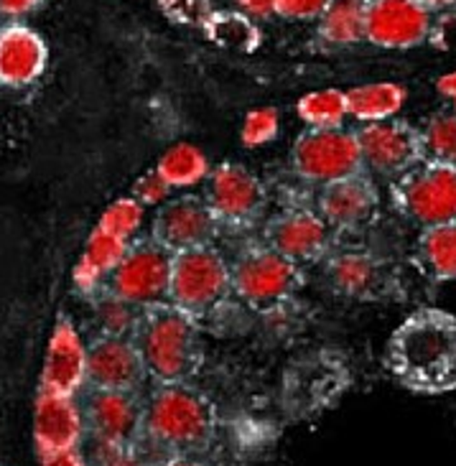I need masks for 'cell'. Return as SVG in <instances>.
Here are the masks:
<instances>
[{
	"label": "cell",
	"instance_id": "cell-3",
	"mask_svg": "<svg viewBox=\"0 0 456 466\" xmlns=\"http://www.w3.org/2000/svg\"><path fill=\"white\" fill-rule=\"evenodd\" d=\"M146 375L158 385L187 382L199 365V331L194 319L168 301L140 309L133 331Z\"/></svg>",
	"mask_w": 456,
	"mask_h": 466
},
{
	"label": "cell",
	"instance_id": "cell-7",
	"mask_svg": "<svg viewBox=\"0 0 456 466\" xmlns=\"http://www.w3.org/2000/svg\"><path fill=\"white\" fill-rule=\"evenodd\" d=\"M235 296L250 309H273L299 289V265L286 260L273 248H255L242 252L229 268Z\"/></svg>",
	"mask_w": 456,
	"mask_h": 466
},
{
	"label": "cell",
	"instance_id": "cell-9",
	"mask_svg": "<svg viewBox=\"0 0 456 466\" xmlns=\"http://www.w3.org/2000/svg\"><path fill=\"white\" fill-rule=\"evenodd\" d=\"M362 168L380 177L398 178L413 166H419L423 158V143L421 130L403 123V120H380V123H365L355 133Z\"/></svg>",
	"mask_w": 456,
	"mask_h": 466
},
{
	"label": "cell",
	"instance_id": "cell-31",
	"mask_svg": "<svg viewBox=\"0 0 456 466\" xmlns=\"http://www.w3.org/2000/svg\"><path fill=\"white\" fill-rule=\"evenodd\" d=\"M279 133V113L273 107H258L250 110L242 120L240 138L248 148H258V146H266L270 140L276 138Z\"/></svg>",
	"mask_w": 456,
	"mask_h": 466
},
{
	"label": "cell",
	"instance_id": "cell-22",
	"mask_svg": "<svg viewBox=\"0 0 456 466\" xmlns=\"http://www.w3.org/2000/svg\"><path fill=\"white\" fill-rule=\"evenodd\" d=\"M344 97H347V115L362 123H380L400 113L406 102V89L393 82H375V85L347 89Z\"/></svg>",
	"mask_w": 456,
	"mask_h": 466
},
{
	"label": "cell",
	"instance_id": "cell-28",
	"mask_svg": "<svg viewBox=\"0 0 456 466\" xmlns=\"http://www.w3.org/2000/svg\"><path fill=\"white\" fill-rule=\"evenodd\" d=\"M423 158L433 164L456 166V113H436L421 130Z\"/></svg>",
	"mask_w": 456,
	"mask_h": 466
},
{
	"label": "cell",
	"instance_id": "cell-10",
	"mask_svg": "<svg viewBox=\"0 0 456 466\" xmlns=\"http://www.w3.org/2000/svg\"><path fill=\"white\" fill-rule=\"evenodd\" d=\"M431 24V11L419 0H368L365 41L378 49H416L429 41Z\"/></svg>",
	"mask_w": 456,
	"mask_h": 466
},
{
	"label": "cell",
	"instance_id": "cell-33",
	"mask_svg": "<svg viewBox=\"0 0 456 466\" xmlns=\"http://www.w3.org/2000/svg\"><path fill=\"white\" fill-rule=\"evenodd\" d=\"M158 5L174 24L181 25H202L215 11L209 0H158Z\"/></svg>",
	"mask_w": 456,
	"mask_h": 466
},
{
	"label": "cell",
	"instance_id": "cell-8",
	"mask_svg": "<svg viewBox=\"0 0 456 466\" xmlns=\"http://www.w3.org/2000/svg\"><path fill=\"white\" fill-rule=\"evenodd\" d=\"M168 278L171 252L164 250L156 239H140L130 242L126 258L110 273L107 289L127 303L146 309L168 301Z\"/></svg>",
	"mask_w": 456,
	"mask_h": 466
},
{
	"label": "cell",
	"instance_id": "cell-25",
	"mask_svg": "<svg viewBox=\"0 0 456 466\" xmlns=\"http://www.w3.org/2000/svg\"><path fill=\"white\" fill-rule=\"evenodd\" d=\"M156 171L171 189H189L209 177V161L202 148L191 143H177L158 158Z\"/></svg>",
	"mask_w": 456,
	"mask_h": 466
},
{
	"label": "cell",
	"instance_id": "cell-18",
	"mask_svg": "<svg viewBox=\"0 0 456 466\" xmlns=\"http://www.w3.org/2000/svg\"><path fill=\"white\" fill-rule=\"evenodd\" d=\"M329 225L309 209H291L276 217L268 228V248L283 255L291 263L317 260L329 250Z\"/></svg>",
	"mask_w": 456,
	"mask_h": 466
},
{
	"label": "cell",
	"instance_id": "cell-5",
	"mask_svg": "<svg viewBox=\"0 0 456 466\" xmlns=\"http://www.w3.org/2000/svg\"><path fill=\"white\" fill-rule=\"evenodd\" d=\"M393 204L398 212L421 228L456 219V166L421 161L395 178Z\"/></svg>",
	"mask_w": 456,
	"mask_h": 466
},
{
	"label": "cell",
	"instance_id": "cell-19",
	"mask_svg": "<svg viewBox=\"0 0 456 466\" xmlns=\"http://www.w3.org/2000/svg\"><path fill=\"white\" fill-rule=\"evenodd\" d=\"M46 62L49 49L36 31L21 24L0 28V85L28 87L44 75Z\"/></svg>",
	"mask_w": 456,
	"mask_h": 466
},
{
	"label": "cell",
	"instance_id": "cell-38",
	"mask_svg": "<svg viewBox=\"0 0 456 466\" xmlns=\"http://www.w3.org/2000/svg\"><path fill=\"white\" fill-rule=\"evenodd\" d=\"M38 5H41V0H0V15L21 18V15L36 11Z\"/></svg>",
	"mask_w": 456,
	"mask_h": 466
},
{
	"label": "cell",
	"instance_id": "cell-26",
	"mask_svg": "<svg viewBox=\"0 0 456 466\" xmlns=\"http://www.w3.org/2000/svg\"><path fill=\"white\" fill-rule=\"evenodd\" d=\"M296 110L311 130H334L342 127L347 117V97L342 89H319L304 95Z\"/></svg>",
	"mask_w": 456,
	"mask_h": 466
},
{
	"label": "cell",
	"instance_id": "cell-32",
	"mask_svg": "<svg viewBox=\"0 0 456 466\" xmlns=\"http://www.w3.org/2000/svg\"><path fill=\"white\" fill-rule=\"evenodd\" d=\"M89 466H151L133 443H95Z\"/></svg>",
	"mask_w": 456,
	"mask_h": 466
},
{
	"label": "cell",
	"instance_id": "cell-2",
	"mask_svg": "<svg viewBox=\"0 0 456 466\" xmlns=\"http://www.w3.org/2000/svg\"><path fill=\"white\" fill-rule=\"evenodd\" d=\"M215 436V410L202 392L187 382L158 385L143 403L136 449L156 466L166 459L204 451Z\"/></svg>",
	"mask_w": 456,
	"mask_h": 466
},
{
	"label": "cell",
	"instance_id": "cell-43",
	"mask_svg": "<svg viewBox=\"0 0 456 466\" xmlns=\"http://www.w3.org/2000/svg\"><path fill=\"white\" fill-rule=\"evenodd\" d=\"M451 102H454V113H456V97H454V100H451Z\"/></svg>",
	"mask_w": 456,
	"mask_h": 466
},
{
	"label": "cell",
	"instance_id": "cell-34",
	"mask_svg": "<svg viewBox=\"0 0 456 466\" xmlns=\"http://www.w3.org/2000/svg\"><path fill=\"white\" fill-rule=\"evenodd\" d=\"M168 197H171V187L166 184L156 168H153V171H146V174L136 181V187H133V199H136L140 207H158V204H166Z\"/></svg>",
	"mask_w": 456,
	"mask_h": 466
},
{
	"label": "cell",
	"instance_id": "cell-37",
	"mask_svg": "<svg viewBox=\"0 0 456 466\" xmlns=\"http://www.w3.org/2000/svg\"><path fill=\"white\" fill-rule=\"evenodd\" d=\"M235 3H238V11L250 15L253 21H258V18H270L276 13L273 0H235Z\"/></svg>",
	"mask_w": 456,
	"mask_h": 466
},
{
	"label": "cell",
	"instance_id": "cell-29",
	"mask_svg": "<svg viewBox=\"0 0 456 466\" xmlns=\"http://www.w3.org/2000/svg\"><path fill=\"white\" fill-rule=\"evenodd\" d=\"M127 248H130V242L115 238L110 232H102L100 228H95L92 229V235H89L87 245H85V252H82L79 260L85 265H89L95 273H100V276L107 280L110 273L120 265V260L126 258Z\"/></svg>",
	"mask_w": 456,
	"mask_h": 466
},
{
	"label": "cell",
	"instance_id": "cell-11",
	"mask_svg": "<svg viewBox=\"0 0 456 466\" xmlns=\"http://www.w3.org/2000/svg\"><path fill=\"white\" fill-rule=\"evenodd\" d=\"M207 204L219 228H248L266 207V189L240 164H222L209 171Z\"/></svg>",
	"mask_w": 456,
	"mask_h": 466
},
{
	"label": "cell",
	"instance_id": "cell-20",
	"mask_svg": "<svg viewBox=\"0 0 456 466\" xmlns=\"http://www.w3.org/2000/svg\"><path fill=\"white\" fill-rule=\"evenodd\" d=\"M327 280L339 296L368 301L388 290L390 276L380 258L365 250H342L329 255Z\"/></svg>",
	"mask_w": 456,
	"mask_h": 466
},
{
	"label": "cell",
	"instance_id": "cell-41",
	"mask_svg": "<svg viewBox=\"0 0 456 466\" xmlns=\"http://www.w3.org/2000/svg\"><path fill=\"white\" fill-rule=\"evenodd\" d=\"M421 5H426L429 11H446V8H454L456 0H419Z\"/></svg>",
	"mask_w": 456,
	"mask_h": 466
},
{
	"label": "cell",
	"instance_id": "cell-16",
	"mask_svg": "<svg viewBox=\"0 0 456 466\" xmlns=\"http://www.w3.org/2000/svg\"><path fill=\"white\" fill-rule=\"evenodd\" d=\"M87 385V347L72 321L62 319L51 331L41 370V390L75 398Z\"/></svg>",
	"mask_w": 456,
	"mask_h": 466
},
{
	"label": "cell",
	"instance_id": "cell-36",
	"mask_svg": "<svg viewBox=\"0 0 456 466\" xmlns=\"http://www.w3.org/2000/svg\"><path fill=\"white\" fill-rule=\"evenodd\" d=\"M429 44L439 51H456V5L446 8L431 24Z\"/></svg>",
	"mask_w": 456,
	"mask_h": 466
},
{
	"label": "cell",
	"instance_id": "cell-15",
	"mask_svg": "<svg viewBox=\"0 0 456 466\" xmlns=\"http://www.w3.org/2000/svg\"><path fill=\"white\" fill-rule=\"evenodd\" d=\"M82 413L95 443H136L138 439L143 403L136 392L92 390Z\"/></svg>",
	"mask_w": 456,
	"mask_h": 466
},
{
	"label": "cell",
	"instance_id": "cell-17",
	"mask_svg": "<svg viewBox=\"0 0 456 466\" xmlns=\"http://www.w3.org/2000/svg\"><path fill=\"white\" fill-rule=\"evenodd\" d=\"M378 189L372 178L360 171L355 177L331 181L319 194V217L329 229H360L378 212Z\"/></svg>",
	"mask_w": 456,
	"mask_h": 466
},
{
	"label": "cell",
	"instance_id": "cell-39",
	"mask_svg": "<svg viewBox=\"0 0 456 466\" xmlns=\"http://www.w3.org/2000/svg\"><path fill=\"white\" fill-rule=\"evenodd\" d=\"M41 466H89L76 449L72 451H56V454L41 456Z\"/></svg>",
	"mask_w": 456,
	"mask_h": 466
},
{
	"label": "cell",
	"instance_id": "cell-30",
	"mask_svg": "<svg viewBox=\"0 0 456 466\" xmlns=\"http://www.w3.org/2000/svg\"><path fill=\"white\" fill-rule=\"evenodd\" d=\"M143 215H146V207H140L133 197H123V199H115L105 212H102L100 222H97V228L102 232H110L115 238L130 239L136 238V232L143 225Z\"/></svg>",
	"mask_w": 456,
	"mask_h": 466
},
{
	"label": "cell",
	"instance_id": "cell-21",
	"mask_svg": "<svg viewBox=\"0 0 456 466\" xmlns=\"http://www.w3.org/2000/svg\"><path fill=\"white\" fill-rule=\"evenodd\" d=\"M368 0H329L319 15V38L329 46H355L365 41Z\"/></svg>",
	"mask_w": 456,
	"mask_h": 466
},
{
	"label": "cell",
	"instance_id": "cell-35",
	"mask_svg": "<svg viewBox=\"0 0 456 466\" xmlns=\"http://www.w3.org/2000/svg\"><path fill=\"white\" fill-rule=\"evenodd\" d=\"M273 5L276 15L291 21H314L329 5V0H273Z\"/></svg>",
	"mask_w": 456,
	"mask_h": 466
},
{
	"label": "cell",
	"instance_id": "cell-1",
	"mask_svg": "<svg viewBox=\"0 0 456 466\" xmlns=\"http://www.w3.org/2000/svg\"><path fill=\"white\" fill-rule=\"evenodd\" d=\"M385 362L408 390L421 395L456 390V316L441 309L413 311L393 331Z\"/></svg>",
	"mask_w": 456,
	"mask_h": 466
},
{
	"label": "cell",
	"instance_id": "cell-40",
	"mask_svg": "<svg viewBox=\"0 0 456 466\" xmlns=\"http://www.w3.org/2000/svg\"><path fill=\"white\" fill-rule=\"evenodd\" d=\"M436 87H439V92H441L444 97H451V100H454L456 97V72L441 76V79L436 82Z\"/></svg>",
	"mask_w": 456,
	"mask_h": 466
},
{
	"label": "cell",
	"instance_id": "cell-12",
	"mask_svg": "<svg viewBox=\"0 0 456 466\" xmlns=\"http://www.w3.org/2000/svg\"><path fill=\"white\" fill-rule=\"evenodd\" d=\"M217 229L219 225L209 204L197 197H178L158 209L153 219L151 239H156L171 255H177L194 248H207L217 235Z\"/></svg>",
	"mask_w": 456,
	"mask_h": 466
},
{
	"label": "cell",
	"instance_id": "cell-27",
	"mask_svg": "<svg viewBox=\"0 0 456 466\" xmlns=\"http://www.w3.org/2000/svg\"><path fill=\"white\" fill-rule=\"evenodd\" d=\"M95 316L100 324V334L107 337H133L136 324H138L140 309L120 299L117 293L107 289H100L95 293Z\"/></svg>",
	"mask_w": 456,
	"mask_h": 466
},
{
	"label": "cell",
	"instance_id": "cell-6",
	"mask_svg": "<svg viewBox=\"0 0 456 466\" xmlns=\"http://www.w3.org/2000/svg\"><path fill=\"white\" fill-rule=\"evenodd\" d=\"M291 166L299 177L321 187L365 171L357 136L347 133L342 127H334V130L309 127L293 143Z\"/></svg>",
	"mask_w": 456,
	"mask_h": 466
},
{
	"label": "cell",
	"instance_id": "cell-42",
	"mask_svg": "<svg viewBox=\"0 0 456 466\" xmlns=\"http://www.w3.org/2000/svg\"><path fill=\"white\" fill-rule=\"evenodd\" d=\"M156 466H202L199 461H194V459H189V456H177V459H166V461H161V464Z\"/></svg>",
	"mask_w": 456,
	"mask_h": 466
},
{
	"label": "cell",
	"instance_id": "cell-13",
	"mask_svg": "<svg viewBox=\"0 0 456 466\" xmlns=\"http://www.w3.org/2000/svg\"><path fill=\"white\" fill-rule=\"evenodd\" d=\"M146 375L133 337L100 334L87 347V382L92 390L136 392Z\"/></svg>",
	"mask_w": 456,
	"mask_h": 466
},
{
	"label": "cell",
	"instance_id": "cell-14",
	"mask_svg": "<svg viewBox=\"0 0 456 466\" xmlns=\"http://www.w3.org/2000/svg\"><path fill=\"white\" fill-rule=\"evenodd\" d=\"M85 413L72 395L38 390L34 408V441L38 456L72 451L85 436Z\"/></svg>",
	"mask_w": 456,
	"mask_h": 466
},
{
	"label": "cell",
	"instance_id": "cell-24",
	"mask_svg": "<svg viewBox=\"0 0 456 466\" xmlns=\"http://www.w3.org/2000/svg\"><path fill=\"white\" fill-rule=\"evenodd\" d=\"M419 258L426 273L436 280H456V219L423 229Z\"/></svg>",
	"mask_w": 456,
	"mask_h": 466
},
{
	"label": "cell",
	"instance_id": "cell-4",
	"mask_svg": "<svg viewBox=\"0 0 456 466\" xmlns=\"http://www.w3.org/2000/svg\"><path fill=\"white\" fill-rule=\"evenodd\" d=\"M232 290L228 260L207 248H194L171 255L168 303L187 316L212 314Z\"/></svg>",
	"mask_w": 456,
	"mask_h": 466
},
{
	"label": "cell",
	"instance_id": "cell-23",
	"mask_svg": "<svg viewBox=\"0 0 456 466\" xmlns=\"http://www.w3.org/2000/svg\"><path fill=\"white\" fill-rule=\"evenodd\" d=\"M207 38L225 51L253 54L260 46V31L250 15L240 11H212L202 24Z\"/></svg>",
	"mask_w": 456,
	"mask_h": 466
}]
</instances>
